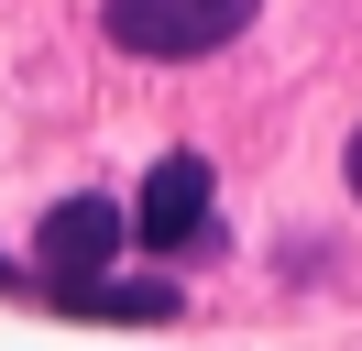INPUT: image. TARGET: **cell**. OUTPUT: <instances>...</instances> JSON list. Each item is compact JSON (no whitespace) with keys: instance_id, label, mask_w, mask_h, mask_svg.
Instances as JSON below:
<instances>
[{"instance_id":"4","label":"cell","mask_w":362,"mask_h":351,"mask_svg":"<svg viewBox=\"0 0 362 351\" xmlns=\"http://www.w3.org/2000/svg\"><path fill=\"white\" fill-rule=\"evenodd\" d=\"M55 307H77V318H176V285L165 275H66L55 285Z\"/></svg>"},{"instance_id":"1","label":"cell","mask_w":362,"mask_h":351,"mask_svg":"<svg viewBox=\"0 0 362 351\" xmlns=\"http://www.w3.org/2000/svg\"><path fill=\"white\" fill-rule=\"evenodd\" d=\"M264 0H99L121 55H154V66H187V55H220Z\"/></svg>"},{"instance_id":"5","label":"cell","mask_w":362,"mask_h":351,"mask_svg":"<svg viewBox=\"0 0 362 351\" xmlns=\"http://www.w3.org/2000/svg\"><path fill=\"white\" fill-rule=\"evenodd\" d=\"M340 176H351V197H362V132H351V154H340Z\"/></svg>"},{"instance_id":"3","label":"cell","mask_w":362,"mask_h":351,"mask_svg":"<svg viewBox=\"0 0 362 351\" xmlns=\"http://www.w3.org/2000/svg\"><path fill=\"white\" fill-rule=\"evenodd\" d=\"M121 241H132V219H121L110 197H55V209H45V231H33V253L55 263L45 285H66V275H99Z\"/></svg>"},{"instance_id":"2","label":"cell","mask_w":362,"mask_h":351,"mask_svg":"<svg viewBox=\"0 0 362 351\" xmlns=\"http://www.w3.org/2000/svg\"><path fill=\"white\" fill-rule=\"evenodd\" d=\"M209 231V154H165L143 176V209H132V241L143 253H187Z\"/></svg>"}]
</instances>
